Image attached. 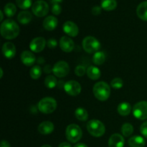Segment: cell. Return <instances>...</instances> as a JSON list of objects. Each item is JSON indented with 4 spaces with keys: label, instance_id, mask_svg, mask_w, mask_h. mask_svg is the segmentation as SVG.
Instances as JSON below:
<instances>
[{
    "label": "cell",
    "instance_id": "cell-1",
    "mask_svg": "<svg viewBox=\"0 0 147 147\" xmlns=\"http://www.w3.org/2000/svg\"><path fill=\"white\" fill-rule=\"evenodd\" d=\"M0 32L4 39L12 40L16 38L20 34V27L15 21L8 19L1 23Z\"/></svg>",
    "mask_w": 147,
    "mask_h": 147
},
{
    "label": "cell",
    "instance_id": "cell-2",
    "mask_svg": "<svg viewBox=\"0 0 147 147\" xmlns=\"http://www.w3.org/2000/svg\"><path fill=\"white\" fill-rule=\"evenodd\" d=\"M93 92L95 97L98 100H100V101H105V100H108L110 96V86L106 82H98L93 86Z\"/></svg>",
    "mask_w": 147,
    "mask_h": 147
},
{
    "label": "cell",
    "instance_id": "cell-3",
    "mask_svg": "<svg viewBox=\"0 0 147 147\" xmlns=\"http://www.w3.org/2000/svg\"><path fill=\"white\" fill-rule=\"evenodd\" d=\"M87 130L94 137H100L105 134L106 128L101 121L97 119H93L88 122Z\"/></svg>",
    "mask_w": 147,
    "mask_h": 147
},
{
    "label": "cell",
    "instance_id": "cell-4",
    "mask_svg": "<svg viewBox=\"0 0 147 147\" xmlns=\"http://www.w3.org/2000/svg\"><path fill=\"white\" fill-rule=\"evenodd\" d=\"M38 110L44 114H50L55 111L57 102L51 97H45L41 99L38 103Z\"/></svg>",
    "mask_w": 147,
    "mask_h": 147
},
{
    "label": "cell",
    "instance_id": "cell-5",
    "mask_svg": "<svg viewBox=\"0 0 147 147\" xmlns=\"http://www.w3.org/2000/svg\"><path fill=\"white\" fill-rule=\"evenodd\" d=\"M66 138L71 143H77L80 140L83 135L81 129L78 125L72 123L67 126L65 131Z\"/></svg>",
    "mask_w": 147,
    "mask_h": 147
},
{
    "label": "cell",
    "instance_id": "cell-6",
    "mask_svg": "<svg viewBox=\"0 0 147 147\" xmlns=\"http://www.w3.org/2000/svg\"><path fill=\"white\" fill-rule=\"evenodd\" d=\"M83 50L88 53H96L100 48V43L94 37L88 36L83 40Z\"/></svg>",
    "mask_w": 147,
    "mask_h": 147
},
{
    "label": "cell",
    "instance_id": "cell-7",
    "mask_svg": "<svg viewBox=\"0 0 147 147\" xmlns=\"http://www.w3.org/2000/svg\"><path fill=\"white\" fill-rule=\"evenodd\" d=\"M133 114L139 120L147 119V101L142 100L136 103L133 107Z\"/></svg>",
    "mask_w": 147,
    "mask_h": 147
},
{
    "label": "cell",
    "instance_id": "cell-8",
    "mask_svg": "<svg viewBox=\"0 0 147 147\" xmlns=\"http://www.w3.org/2000/svg\"><path fill=\"white\" fill-rule=\"evenodd\" d=\"M33 14L38 17H45L49 11V5L45 1H37L32 6Z\"/></svg>",
    "mask_w": 147,
    "mask_h": 147
},
{
    "label": "cell",
    "instance_id": "cell-9",
    "mask_svg": "<svg viewBox=\"0 0 147 147\" xmlns=\"http://www.w3.org/2000/svg\"><path fill=\"white\" fill-rule=\"evenodd\" d=\"M70 71L69 65L65 61H58L53 66V73L57 78H64L67 76Z\"/></svg>",
    "mask_w": 147,
    "mask_h": 147
},
{
    "label": "cell",
    "instance_id": "cell-10",
    "mask_svg": "<svg viewBox=\"0 0 147 147\" xmlns=\"http://www.w3.org/2000/svg\"><path fill=\"white\" fill-rule=\"evenodd\" d=\"M64 90L70 96H76L81 92V86L76 80H69L65 84Z\"/></svg>",
    "mask_w": 147,
    "mask_h": 147
},
{
    "label": "cell",
    "instance_id": "cell-11",
    "mask_svg": "<svg viewBox=\"0 0 147 147\" xmlns=\"http://www.w3.org/2000/svg\"><path fill=\"white\" fill-rule=\"evenodd\" d=\"M46 40L44 37H37L33 39L30 44V50L34 53H40L45 49Z\"/></svg>",
    "mask_w": 147,
    "mask_h": 147
},
{
    "label": "cell",
    "instance_id": "cell-12",
    "mask_svg": "<svg viewBox=\"0 0 147 147\" xmlns=\"http://www.w3.org/2000/svg\"><path fill=\"white\" fill-rule=\"evenodd\" d=\"M63 30L66 34L72 37H76L79 32L78 27L72 21L65 22L63 26Z\"/></svg>",
    "mask_w": 147,
    "mask_h": 147
},
{
    "label": "cell",
    "instance_id": "cell-13",
    "mask_svg": "<svg viewBox=\"0 0 147 147\" xmlns=\"http://www.w3.org/2000/svg\"><path fill=\"white\" fill-rule=\"evenodd\" d=\"M60 47L65 53H70L75 47V43L71 38L67 36H63L60 40Z\"/></svg>",
    "mask_w": 147,
    "mask_h": 147
},
{
    "label": "cell",
    "instance_id": "cell-14",
    "mask_svg": "<svg viewBox=\"0 0 147 147\" xmlns=\"http://www.w3.org/2000/svg\"><path fill=\"white\" fill-rule=\"evenodd\" d=\"M21 61L26 66H32L35 63L36 57L31 51L24 50L21 54Z\"/></svg>",
    "mask_w": 147,
    "mask_h": 147
},
{
    "label": "cell",
    "instance_id": "cell-15",
    "mask_svg": "<svg viewBox=\"0 0 147 147\" xmlns=\"http://www.w3.org/2000/svg\"><path fill=\"white\" fill-rule=\"evenodd\" d=\"M2 53L4 57L8 59H11L16 55V47L13 43L7 42L2 46Z\"/></svg>",
    "mask_w": 147,
    "mask_h": 147
},
{
    "label": "cell",
    "instance_id": "cell-16",
    "mask_svg": "<svg viewBox=\"0 0 147 147\" xmlns=\"http://www.w3.org/2000/svg\"><path fill=\"white\" fill-rule=\"evenodd\" d=\"M125 140L124 138L119 134H114L109 140V147H123Z\"/></svg>",
    "mask_w": 147,
    "mask_h": 147
},
{
    "label": "cell",
    "instance_id": "cell-17",
    "mask_svg": "<svg viewBox=\"0 0 147 147\" xmlns=\"http://www.w3.org/2000/svg\"><path fill=\"white\" fill-rule=\"evenodd\" d=\"M58 20L54 16H48L43 21V27L47 31H53L57 27Z\"/></svg>",
    "mask_w": 147,
    "mask_h": 147
},
{
    "label": "cell",
    "instance_id": "cell-18",
    "mask_svg": "<svg viewBox=\"0 0 147 147\" xmlns=\"http://www.w3.org/2000/svg\"><path fill=\"white\" fill-rule=\"evenodd\" d=\"M54 131V124L51 121H43L39 125L38 131L41 134L47 135L53 133Z\"/></svg>",
    "mask_w": 147,
    "mask_h": 147
},
{
    "label": "cell",
    "instance_id": "cell-19",
    "mask_svg": "<svg viewBox=\"0 0 147 147\" xmlns=\"http://www.w3.org/2000/svg\"><path fill=\"white\" fill-rule=\"evenodd\" d=\"M136 14L141 20L147 21V1L139 4L136 8Z\"/></svg>",
    "mask_w": 147,
    "mask_h": 147
},
{
    "label": "cell",
    "instance_id": "cell-20",
    "mask_svg": "<svg viewBox=\"0 0 147 147\" xmlns=\"http://www.w3.org/2000/svg\"><path fill=\"white\" fill-rule=\"evenodd\" d=\"M86 74H87V76H88V78L90 79L93 80H96L100 78V76H101V72H100V70L97 67L91 65L89 66L87 68Z\"/></svg>",
    "mask_w": 147,
    "mask_h": 147
},
{
    "label": "cell",
    "instance_id": "cell-21",
    "mask_svg": "<svg viewBox=\"0 0 147 147\" xmlns=\"http://www.w3.org/2000/svg\"><path fill=\"white\" fill-rule=\"evenodd\" d=\"M32 15L28 11H22L17 16V20L22 24H27L31 22Z\"/></svg>",
    "mask_w": 147,
    "mask_h": 147
},
{
    "label": "cell",
    "instance_id": "cell-22",
    "mask_svg": "<svg viewBox=\"0 0 147 147\" xmlns=\"http://www.w3.org/2000/svg\"><path fill=\"white\" fill-rule=\"evenodd\" d=\"M144 139L141 136H134L129 140V145L131 147H144Z\"/></svg>",
    "mask_w": 147,
    "mask_h": 147
},
{
    "label": "cell",
    "instance_id": "cell-23",
    "mask_svg": "<svg viewBox=\"0 0 147 147\" xmlns=\"http://www.w3.org/2000/svg\"><path fill=\"white\" fill-rule=\"evenodd\" d=\"M131 111V106L127 102H122L118 106V112L121 116H129Z\"/></svg>",
    "mask_w": 147,
    "mask_h": 147
},
{
    "label": "cell",
    "instance_id": "cell-24",
    "mask_svg": "<svg viewBox=\"0 0 147 147\" xmlns=\"http://www.w3.org/2000/svg\"><path fill=\"white\" fill-rule=\"evenodd\" d=\"M75 116L78 120L86 121L88 119V113L84 108L78 107L75 111Z\"/></svg>",
    "mask_w": 147,
    "mask_h": 147
},
{
    "label": "cell",
    "instance_id": "cell-25",
    "mask_svg": "<svg viewBox=\"0 0 147 147\" xmlns=\"http://www.w3.org/2000/svg\"><path fill=\"white\" fill-rule=\"evenodd\" d=\"M117 7L116 0H101V8L106 11H113Z\"/></svg>",
    "mask_w": 147,
    "mask_h": 147
},
{
    "label": "cell",
    "instance_id": "cell-26",
    "mask_svg": "<svg viewBox=\"0 0 147 147\" xmlns=\"http://www.w3.org/2000/svg\"><path fill=\"white\" fill-rule=\"evenodd\" d=\"M106 60V55L103 52H97L93 57V63L96 65H101Z\"/></svg>",
    "mask_w": 147,
    "mask_h": 147
},
{
    "label": "cell",
    "instance_id": "cell-27",
    "mask_svg": "<svg viewBox=\"0 0 147 147\" xmlns=\"http://www.w3.org/2000/svg\"><path fill=\"white\" fill-rule=\"evenodd\" d=\"M17 7L13 3H8L4 7V12L8 17H11L16 14Z\"/></svg>",
    "mask_w": 147,
    "mask_h": 147
},
{
    "label": "cell",
    "instance_id": "cell-28",
    "mask_svg": "<svg viewBox=\"0 0 147 147\" xmlns=\"http://www.w3.org/2000/svg\"><path fill=\"white\" fill-rule=\"evenodd\" d=\"M45 86L48 88H54L57 86V80L54 76L49 75L45 79Z\"/></svg>",
    "mask_w": 147,
    "mask_h": 147
},
{
    "label": "cell",
    "instance_id": "cell-29",
    "mask_svg": "<svg viewBox=\"0 0 147 147\" xmlns=\"http://www.w3.org/2000/svg\"><path fill=\"white\" fill-rule=\"evenodd\" d=\"M121 133L123 136H126V137H129V136H130L133 134L134 127L131 123H125L121 126Z\"/></svg>",
    "mask_w": 147,
    "mask_h": 147
},
{
    "label": "cell",
    "instance_id": "cell-30",
    "mask_svg": "<svg viewBox=\"0 0 147 147\" xmlns=\"http://www.w3.org/2000/svg\"><path fill=\"white\" fill-rule=\"evenodd\" d=\"M30 75L31 78L34 80H37L40 78L42 75V69L39 65H34L31 68L30 71Z\"/></svg>",
    "mask_w": 147,
    "mask_h": 147
},
{
    "label": "cell",
    "instance_id": "cell-31",
    "mask_svg": "<svg viewBox=\"0 0 147 147\" xmlns=\"http://www.w3.org/2000/svg\"><path fill=\"white\" fill-rule=\"evenodd\" d=\"M16 4L22 9H27L32 6V0H16Z\"/></svg>",
    "mask_w": 147,
    "mask_h": 147
},
{
    "label": "cell",
    "instance_id": "cell-32",
    "mask_svg": "<svg viewBox=\"0 0 147 147\" xmlns=\"http://www.w3.org/2000/svg\"><path fill=\"white\" fill-rule=\"evenodd\" d=\"M111 86L112 88L115 89H120L123 87V82L121 78H116L113 79L111 82Z\"/></svg>",
    "mask_w": 147,
    "mask_h": 147
},
{
    "label": "cell",
    "instance_id": "cell-33",
    "mask_svg": "<svg viewBox=\"0 0 147 147\" xmlns=\"http://www.w3.org/2000/svg\"><path fill=\"white\" fill-rule=\"evenodd\" d=\"M86 71L87 70H86V67L83 65H78L75 69V73L78 77H82L84 76L86 73Z\"/></svg>",
    "mask_w": 147,
    "mask_h": 147
},
{
    "label": "cell",
    "instance_id": "cell-34",
    "mask_svg": "<svg viewBox=\"0 0 147 147\" xmlns=\"http://www.w3.org/2000/svg\"><path fill=\"white\" fill-rule=\"evenodd\" d=\"M62 11V8L60 7V5L59 4H53V7H52V12L53 14H54L55 15H59V14L61 13Z\"/></svg>",
    "mask_w": 147,
    "mask_h": 147
},
{
    "label": "cell",
    "instance_id": "cell-35",
    "mask_svg": "<svg viewBox=\"0 0 147 147\" xmlns=\"http://www.w3.org/2000/svg\"><path fill=\"white\" fill-rule=\"evenodd\" d=\"M57 40H55V38H50L47 42V45L49 48H55L57 46Z\"/></svg>",
    "mask_w": 147,
    "mask_h": 147
},
{
    "label": "cell",
    "instance_id": "cell-36",
    "mask_svg": "<svg viewBox=\"0 0 147 147\" xmlns=\"http://www.w3.org/2000/svg\"><path fill=\"white\" fill-rule=\"evenodd\" d=\"M141 134L147 139V121L144 122L140 127Z\"/></svg>",
    "mask_w": 147,
    "mask_h": 147
},
{
    "label": "cell",
    "instance_id": "cell-37",
    "mask_svg": "<svg viewBox=\"0 0 147 147\" xmlns=\"http://www.w3.org/2000/svg\"><path fill=\"white\" fill-rule=\"evenodd\" d=\"M101 7H98V6H95V7H93V8H92V10H91V12L92 14H93V15H99V14L101 13Z\"/></svg>",
    "mask_w": 147,
    "mask_h": 147
},
{
    "label": "cell",
    "instance_id": "cell-38",
    "mask_svg": "<svg viewBox=\"0 0 147 147\" xmlns=\"http://www.w3.org/2000/svg\"><path fill=\"white\" fill-rule=\"evenodd\" d=\"M53 70V67H52L51 65H46L44 67V72L45 73H47V74H50L52 71Z\"/></svg>",
    "mask_w": 147,
    "mask_h": 147
},
{
    "label": "cell",
    "instance_id": "cell-39",
    "mask_svg": "<svg viewBox=\"0 0 147 147\" xmlns=\"http://www.w3.org/2000/svg\"><path fill=\"white\" fill-rule=\"evenodd\" d=\"M1 147H11V146L7 141L3 140L1 142Z\"/></svg>",
    "mask_w": 147,
    "mask_h": 147
},
{
    "label": "cell",
    "instance_id": "cell-40",
    "mask_svg": "<svg viewBox=\"0 0 147 147\" xmlns=\"http://www.w3.org/2000/svg\"><path fill=\"white\" fill-rule=\"evenodd\" d=\"M58 147H71V145L68 142H62L59 144Z\"/></svg>",
    "mask_w": 147,
    "mask_h": 147
},
{
    "label": "cell",
    "instance_id": "cell-41",
    "mask_svg": "<svg viewBox=\"0 0 147 147\" xmlns=\"http://www.w3.org/2000/svg\"><path fill=\"white\" fill-rule=\"evenodd\" d=\"M50 1V3L53 4H59V3L62 2L63 0H49Z\"/></svg>",
    "mask_w": 147,
    "mask_h": 147
},
{
    "label": "cell",
    "instance_id": "cell-42",
    "mask_svg": "<svg viewBox=\"0 0 147 147\" xmlns=\"http://www.w3.org/2000/svg\"><path fill=\"white\" fill-rule=\"evenodd\" d=\"M74 147H88V146L87 145L85 144L78 143V144H77L75 145Z\"/></svg>",
    "mask_w": 147,
    "mask_h": 147
},
{
    "label": "cell",
    "instance_id": "cell-43",
    "mask_svg": "<svg viewBox=\"0 0 147 147\" xmlns=\"http://www.w3.org/2000/svg\"><path fill=\"white\" fill-rule=\"evenodd\" d=\"M45 63V60L44 58H42V57H40V58H38V60H37V63H39V64H42V63Z\"/></svg>",
    "mask_w": 147,
    "mask_h": 147
},
{
    "label": "cell",
    "instance_id": "cell-44",
    "mask_svg": "<svg viewBox=\"0 0 147 147\" xmlns=\"http://www.w3.org/2000/svg\"><path fill=\"white\" fill-rule=\"evenodd\" d=\"M0 14H1V18H0V21H2L4 19V14H3V11H0Z\"/></svg>",
    "mask_w": 147,
    "mask_h": 147
},
{
    "label": "cell",
    "instance_id": "cell-45",
    "mask_svg": "<svg viewBox=\"0 0 147 147\" xmlns=\"http://www.w3.org/2000/svg\"><path fill=\"white\" fill-rule=\"evenodd\" d=\"M0 70H1V75H0V78H2L3 77V69L2 68H0Z\"/></svg>",
    "mask_w": 147,
    "mask_h": 147
},
{
    "label": "cell",
    "instance_id": "cell-46",
    "mask_svg": "<svg viewBox=\"0 0 147 147\" xmlns=\"http://www.w3.org/2000/svg\"><path fill=\"white\" fill-rule=\"evenodd\" d=\"M41 147H52V146H50V145H48V144H45V145H43V146H42Z\"/></svg>",
    "mask_w": 147,
    "mask_h": 147
}]
</instances>
